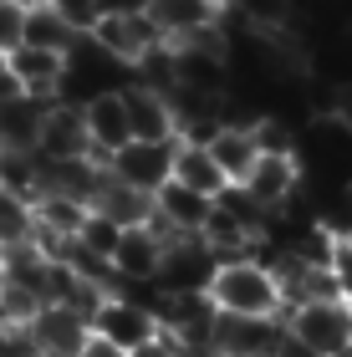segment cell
<instances>
[{
    "mask_svg": "<svg viewBox=\"0 0 352 357\" xmlns=\"http://www.w3.org/2000/svg\"><path fill=\"white\" fill-rule=\"evenodd\" d=\"M87 118V138H92V158L107 164L118 149L133 143V128H128V107H123V92H107V97H92L82 107Z\"/></svg>",
    "mask_w": 352,
    "mask_h": 357,
    "instance_id": "obj_12",
    "label": "cell"
},
{
    "mask_svg": "<svg viewBox=\"0 0 352 357\" xmlns=\"http://www.w3.org/2000/svg\"><path fill=\"white\" fill-rule=\"evenodd\" d=\"M107 174L118 178V184H128V189H138V194H153L174 178V138L169 143H143V138H133L128 149H118L113 158H107Z\"/></svg>",
    "mask_w": 352,
    "mask_h": 357,
    "instance_id": "obj_4",
    "label": "cell"
},
{
    "mask_svg": "<svg viewBox=\"0 0 352 357\" xmlns=\"http://www.w3.org/2000/svg\"><path fill=\"white\" fill-rule=\"evenodd\" d=\"M77 36H72V26L61 21V15L52 6H31L26 10V41L21 46H46V52H67Z\"/></svg>",
    "mask_w": 352,
    "mask_h": 357,
    "instance_id": "obj_22",
    "label": "cell"
},
{
    "mask_svg": "<svg viewBox=\"0 0 352 357\" xmlns=\"http://www.w3.org/2000/svg\"><path fill=\"white\" fill-rule=\"evenodd\" d=\"M215 271H220V255L204 245L199 235H184V240H169L164 245L153 281L164 291H174V296H210Z\"/></svg>",
    "mask_w": 352,
    "mask_h": 357,
    "instance_id": "obj_3",
    "label": "cell"
},
{
    "mask_svg": "<svg viewBox=\"0 0 352 357\" xmlns=\"http://www.w3.org/2000/svg\"><path fill=\"white\" fill-rule=\"evenodd\" d=\"M36 153L46 164H67V158H92V138H87V118L77 102H52L41 118V138Z\"/></svg>",
    "mask_w": 352,
    "mask_h": 357,
    "instance_id": "obj_7",
    "label": "cell"
},
{
    "mask_svg": "<svg viewBox=\"0 0 352 357\" xmlns=\"http://www.w3.org/2000/svg\"><path fill=\"white\" fill-rule=\"evenodd\" d=\"M21 41H26V6L0 0V56H10Z\"/></svg>",
    "mask_w": 352,
    "mask_h": 357,
    "instance_id": "obj_27",
    "label": "cell"
},
{
    "mask_svg": "<svg viewBox=\"0 0 352 357\" xmlns=\"http://www.w3.org/2000/svg\"><path fill=\"white\" fill-rule=\"evenodd\" d=\"M158 255H164V240H158L148 225H133L123 230L118 250H113V286H138V281H153L158 275Z\"/></svg>",
    "mask_w": 352,
    "mask_h": 357,
    "instance_id": "obj_16",
    "label": "cell"
},
{
    "mask_svg": "<svg viewBox=\"0 0 352 357\" xmlns=\"http://www.w3.org/2000/svg\"><path fill=\"white\" fill-rule=\"evenodd\" d=\"M337 245H347V250H352V225H342V230H337Z\"/></svg>",
    "mask_w": 352,
    "mask_h": 357,
    "instance_id": "obj_31",
    "label": "cell"
},
{
    "mask_svg": "<svg viewBox=\"0 0 352 357\" xmlns=\"http://www.w3.org/2000/svg\"><path fill=\"white\" fill-rule=\"evenodd\" d=\"M286 332L281 317H225L215 312V352L220 357H270Z\"/></svg>",
    "mask_w": 352,
    "mask_h": 357,
    "instance_id": "obj_6",
    "label": "cell"
},
{
    "mask_svg": "<svg viewBox=\"0 0 352 357\" xmlns=\"http://www.w3.org/2000/svg\"><path fill=\"white\" fill-rule=\"evenodd\" d=\"M46 107H52V102H46V97H31V92H6V97H0V149L36 153Z\"/></svg>",
    "mask_w": 352,
    "mask_h": 357,
    "instance_id": "obj_14",
    "label": "cell"
},
{
    "mask_svg": "<svg viewBox=\"0 0 352 357\" xmlns=\"http://www.w3.org/2000/svg\"><path fill=\"white\" fill-rule=\"evenodd\" d=\"M10 6H26L31 10V6H46V0H10Z\"/></svg>",
    "mask_w": 352,
    "mask_h": 357,
    "instance_id": "obj_32",
    "label": "cell"
},
{
    "mask_svg": "<svg viewBox=\"0 0 352 357\" xmlns=\"http://www.w3.org/2000/svg\"><path fill=\"white\" fill-rule=\"evenodd\" d=\"M158 332H164V327H158V317L143 312L138 301L118 296V291H107L102 306H98V317H92V337H102V342H113V347H123V352L153 342Z\"/></svg>",
    "mask_w": 352,
    "mask_h": 357,
    "instance_id": "obj_5",
    "label": "cell"
},
{
    "mask_svg": "<svg viewBox=\"0 0 352 357\" xmlns=\"http://www.w3.org/2000/svg\"><path fill=\"white\" fill-rule=\"evenodd\" d=\"M31 337H36L41 357H77L87 347L92 327L77 312H67V306H41V312L31 317Z\"/></svg>",
    "mask_w": 352,
    "mask_h": 357,
    "instance_id": "obj_13",
    "label": "cell"
},
{
    "mask_svg": "<svg viewBox=\"0 0 352 357\" xmlns=\"http://www.w3.org/2000/svg\"><path fill=\"white\" fill-rule=\"evenodd\" d=\"M240 189H245L261 209H281L291 194H301V164H296V158L261 153V158L250 164V174L240 178Z\"/></svg>",
    "mask_w": 352,
    "mask_h": 357,
    "instance_id": "obj_11",
    "label": "cell"
},
{
    "mask_svg": "<svg viewBox=\"0 0 352 357\" xmlns=\"http://www.w3.org/2000/svg\"><path fill=\"white\" fill-rule=\"evenodd\" d=\"M174 184L194 189V194H204V199H220V194L230 189V178L220 174V164L210 158L204 143H179L174 138Z\"/></svg>",
    "mask_w": 352,
    "mask_h": 357,
    "instance_id": "obj_17",
    "label": "cell"
},
{
    "mask_svg": "<svg viewBox=\"0 0 352 357\" xmlns=\"http://www.w3.org/2000/svg\"><path fill=\"white\" fill-rule=\"evenodd\" d=\"M92 41H98L102 52H113L118 61H128V67H138L164 36L153 31L148 15H102V21L92 26Z\"/></svg>",
    "mask_w": 352,
    "mask_h": 357,
    "instance_id": "obj_9",
    "label": "cell"
},
{
    "mask_svg": "<svg viewBox=\"0 0 352 357\" xmlns=\"http://www.w3.org/2000/svg\"><path fill=\"white\" fill-rule=\"evenodd\" d=\"M128 357H179V347H174V337H169V332H158L153 342H143V347H133Z\"/></svg>",
    "mask_w": 352,
    "mask_h": 357,
    "instance_id": "obj_28",
    "label": "cell"
},
{
    "mask_svg": "<svg viewBox=\"0 0 352 357\" xmlns=\"http://www.w3.org/2000/svg\"><path fill=\"white\" fill-rule=\"evenodd\" d=\"M270 357H276V352H270Z\"/></svg>",
    "mask_w": 352,
    "mask_h": 357,
    "instance_id": "obj_35",
    "label": "cell"
},
{
    "mask_svg": "<svg viewBox=\"0 0 352 357\" xmlns=\"http://www.w3.org/2000/svg\"><path fill=\"white\" fill-rule=\"evenodd\" d=\"M46 6H52L61 21L72 26V36H92V26L102 21V6H98V0H46Z\"/></svg>",
    "mask_w": 352,
    "mask_h": 357,
    "instance_id": "obj_25",
    "label": "cell"
},
{
    "mask_svg": "<svg viewBox=\"0 0 352 357\" xmlns=\"http://www.w3.org/2000/svg\"><path fill=\"white\" fill-rule=\"evenodd\" d=\"M0 189L15 199L36 204L41 199V153H21V149H0Z\"/></svg>",
    "mask_w": 352,
    "mask_h": 357,
    "instance_id": "obj_20",
    "label": "cell"
},
{
    "mask_svg": "<svg viewBox=\"0 0 352 357\" xmlns=\"http://www.w3.org/2000/svg\"><path fill=\"white\" fill-rule=\"evenodd\" d=\"M143 15L153 21V31L164 41H184V36H194L204 26H220L225 0H148Z\"/></svg>",
    "mask_w": 352,
    "mask_h": 357,
    "instance_id": "obj_10",
    "label": "cell"
},
{
    "mask_svg": "<svg viewBox=\"0 0 352 357\" xmlns=\"http://www.w3.org/2000/svg\"><path fill=\"white\" fill-rule=\"evenodd\" d=\"M123 107H128V128H133V138H143V143L179 138V128H174V107H169L164 92L133 82V87H123Z\"/></svg>",
    "mask_w": 352,
    "mask_h": 357,
    "instance_id": "obj_15",
    "label": "cell"
},
{
    "mask_svg": "<svg viewBox=\"0 0 352 357\" xmlns=\"http://www.w3.org/2000/svg\"><path fill=\"white\" fill-rule=\"evenodd\" d=\"M281 321H286V332H291L312 357H347L352 352V306L342 296L301 301Z\"/></svg>",
    "mask_w": 352,
    "mask_h": 357,
    "instance_id": "obj_2",
    "label": "cell"
},
{
    "mask_svg": "<svg viewBox=\"0 0 352 357\" xmlns=\"http://www.w3.org/2000/svg\"><path fill=\"white\" fill-rule=\"evenodd\" d=\"M6 72H10V87H15V92H31V97H46V102H56L61 72H67V52H46V46H15V52L6 56Z\"/></svg>",
    "mask_w": 352,
    "mask_h": 357,
    "instance_id": "obj_8",
    "label": "cell"
},
{
    "mask_svg": "<svg viewBox=\"0 0 352 357\" xmlns=\"http://www.w3.org/2000/svg\"><path fill=\"white\" fill-rule=\"evenodd\" d=\"M210 301L225 317H281V286H276V275H270V266L261 255H240V261L220 266L215 286H210Z\"/></svg>",
    "mask_w": 352,
    "mask_h": 357,
    "instance_id": "obj_1",
    "label": "cell"
},
{
    "mask_svg": "<svg viewBox=\"0 0 352 357\" xmlns=\"http://www.w3.org/2000/svg\"><path fill=\"white\" fill-rule=\"evenodd\" d=\"M118 240H123V225H113L107 215H98V209H87L82 230H77V245H82V250H92V255H102V261H113Z\"/></svg>",
    "mask_w": 352,
    "mask_h": 357,
    "instance_id": "obj_24",
    "label": "cell"
},
{
    "mask_svg": "<svg viewBox=\"0 0 352 357\" xmlns=\"http://www.w3.org/2000/svg\"><path fill=\"white\" fill-rule=\"evenodd\" d=\"M77 357H128L123 347H113V342H102V337H87V347L77 352Z\"/></svg>",
    "mask_w": 352,
    "mask_h": 357,
    "instance_id": "obj_30",
    "label": "cell"
},
{
    "mask_svg": "<svg viewBox=\"0 0 352 357\" xmlns=\"http://www.w3.org/2000/svg\"><path fill=\"white\" fill-rule=\"evenodd\" d=\"M87 209H98V215H107L113 225L133 230V225H148L153 199H148V194H138V189H128V184H118V178L102 169V184H98V194H92V204H87Z\"/></svg>",
    "mask_w": 352,
    "mask_h": 357,
    "instance_id": "obj_19",
    "label": "cell"
},
{
    "mask_svg": "<svg viewBox=\"0 0 352 357\" xmlns=\"http://www.w3.org/2000/svg\"><path fill=\"white\" fill-rule=\"evenodd\" d=\"M0 357H41L31 321H0Z\"/></svg>",
    "mask_w": 352,
    "mask_h": 357,
    "instance_id": "obj_26",
    "label": "cell"
},
{
    "mask_svg": "<svg viewBox=\"0 0 352 357\" xmlns=\"http://www.w3.org/2000/svg\"><path fill=\"white\" fill-rule=\"evenodd\" d=\"M0 286H6V271H0Z\"/></svg>",
    "mask_w": 352,
    "mask_h": 357,
    "instance_id": "obj_33",
    "label": "cell"
},
{
    "mask_svg": "<svg viewBox=\"0 0 352 357\" xmlns=\"http://www.w3.org/2000/svg\"><path fill=\"white\" fill-rule=\"evenodd\" d=\"M204 149H210V158L220 164V174H225L230 184H240V178L250 174V164L261 158V149H255V128H240V123H220Z\"/></svg>",
    "mask_w": 352,
    "mask_h": 357,
    "instance_id": "obj_18",
    "label": "cell"
},
{
    "mask_svg": "<svg viewBox=\"0 0 352 357\" xmlns=\"http://www.w3.org/2000/svg\"><path fill=\"white\" fill-rule=\"evenodd\" d=\"M102 15H143L148 10V0H98Z\"/></svg>",
    "mask_w": 352,
    "mask_h": 357,
    "instance_id": "obj_29",
    "label": "cell"
},
{
    "mask_svg": "<svg viewBox=\"0 0 352 357\" xmlns=\"http://www.w3.org/2000/svg\"><path fill=\"white\" fill-rule=\"evenodd\" d=\"M0 321H6V312H0Z\"/></svg>",
    "mask_w": 352,
    "mask_h": 357,
    "instance_id": "obj_34",
    "label": "cell"
},
{
    "mask_svg": "<svg viewBox=\"0 0 352 357\" xmlns=\"http://www.w3.org/2000/svg\"><path fill=\"white\" fill-rule=\"evenodd\" d=\"M347 357H352V352H347Z\"/></svg>",
    "mask_w": 352,
    "mask_h": 357,
    "instance_id": "obj_36",
    "label": "cell"
},
{
    "mask_svg": "<svg viewBox=\"0 0 352 357\" xmlns=\"http://www.w3.org/2000/svg\"><path fill=\"white\" fill-rule=\"evenodd\" d=\"M225 10L245 31H286L291 26V0H225Z\"/></svg>",
    "mask_w": 352,
    "mask_h": 357,
    "instance_id": "obj_21",
    "label": "cell"
},
{
    "mask_svg": "<svg viewBox=\"0 0 352 357\" xmlns=\"http://www.w3.org/2000/svg\"><path fill=\"white\" fill-rule=\"evenodd\" d=\"M31 235H36V215H31V204L0 189V250H10V245H26Z\"/></svg>",
    "mask_w": 352,
    "mask_h": 357,
    "instance_id": "obj_23",
    "label": "cell"
}]
</instances>
